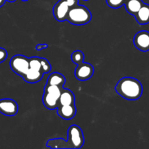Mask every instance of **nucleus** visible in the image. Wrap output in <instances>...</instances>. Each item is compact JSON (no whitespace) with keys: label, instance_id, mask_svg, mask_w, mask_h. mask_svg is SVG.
<instances>
[{"label":"nucleus","instance_id":"nucleus-1","mask_svg":"<svg viewBox=\"0 0 149 149\" xmlns=\"http://www.w3.org/2000/svg\"><path fill=\"white\" fill-rule=\"evenodd\" d=\"M84 143L83 131L76 125H73L68 128V140L62 138H53L47 142V146L53 149H79Z\"/></svg>","mask_w":149,"mask_h":149},{"label":"nucleus","instance_id":"nucleus-2","mask_svg":"<svg viewBox=\"0 0 149 149\" xmlns=\"http://www.w3.org/2000/svg\"><path fill=\"white\" fill-rule=\"evenodd\" d=\"M115 90L119 95L129 100H138L143 94L142 84L132 77L121 79L116 84Z\"/></svg>","mask_w":149,"mask_h":149},{"label":"nucleus","instance_id":"nucleus-3","mask_svg":"<svg viewBox=\"0 0 149 149\" xmlns=\"http://www.w3.org/2000/svg\"><path fill=\"white\" fill-rule=\"evenodd\" d=\"M92 20V14L89 9L85 6L77 4L70 7L67 15V21L76 26L87 24Z\"/></svg>","mask_w":149,"mask_h":149},{"label":"nucleus","instance_id":"nucleus-4","mask_svg":"<svg viewBox=\"0 0 149 149\" xmlns=\"http://www.w3.org/2000/svg\"><path fill=\"white\" fill-rule=\"evenodd\" d=\"M11 69L17 75L23 77L29 68V58L22 55H16L10 62Z\"/></svg>","mask_w":149,"mask_h":149},{"label":"nucleus","instance_id":"nucleus-5","mask_svg":"<svg viewBox=\"0 0 149 149\" xmlns=\"http://www.w3.org/2000/svg\"><path fill=\"white\" fill-rule=\"evenodd\" d=\"M74 74L79 81H87L94 74V67L92 64L83 62L77 65Z\"/></svg>","mask_w":149,"mask_h":149},{"label":"nucleus","instance_id":"nucleus-6","mask_svg":"<svg viewBox=\"0 0 149 149\" xmlns=\"http://www.w3.org/2000/svg\"><path fill=\"white\" fill-rule=\"evenodd\" d=\"M18 112V105L15 100L10 98L0 100V113L7 116H15Z\"/></svg>","mask_w":149,"mask_h":149},{"label":"nucleus","instance_id":"nucleus-7","mask_svg":"<svg viewBox=\"0 0 149 149\" xmlns=\"http://www.w3.org/2000/svg\"><path fill=\"white\" fill-rule=\"evenodd\" d=\"M135 47L142 52L149 51V32L141 31L135 34L133 39Z\"/></svg>","mask_w":149,"mask_h":149},{"label":"nucleus","instance_id":"nucleus-8","mask_svg":"<svg viewBox=\"0 0 149 149\" xmlns=\"http://www.w3.org/2000/svg\"><path fill=\"white\" fill-rule=\"evenodd\" d=\"M70 7L65 0H59L53 7V15L59 22L66 20Z\"/></svg>","mask_w":149,"mask_h":149},{"label":"nucleus","instance_id":"nucleus-9","mask_svg":"<svg viewBox=\"0 0 149 149\" xmlns=\"http://www.w3.org/2000/svg\"><path fill=\"white\" fill-rule=\"evenodd\" d=\"M58 114L60 117L65 120H69L73 119L77 113V108L74 105H65L58 107Z\"/></svg>","mask_w":149,"mask_h":149},{"label":"nucleus","instance_id":"nucleus-10","mask_svg":"<svg viewBox=\"0 0 149 149\" xmlns=\"http://www.w3.org/2000/svg\"><path fill=\"white\" fill-rule=\"evenodd\" d=\"M44 74H45L42 71L29 68L23 78L26 82L33 84V83H37L41 81L43 78Z\"/></svg>","mask_w":149,"mask_h":149},{"label":"nucleus","instance_id":"nucleus-11","mask_svg":"<svg viewBox=\"0 0 149 149\" xmlns=\"http://www.w3.org/2000/svg\"><path fill=\"white\" fill-rule=\"evenodd\" d=\"M42 102L44 106L49 110H55L59 106V98L47 92L44 91Z\"/></svg>","mask_w":149,"mask_h":149},{"label":"nucleus","instance_id":"nucleus-12","mask_svg":"<svg viewBox=\"0 0 149 149\" xmlns=\"http://www.w3.org/2000/svg\"><path fill=\"white\" fill-rule=\"evenodd\" d=\"M134 17L139 24L146 25L149 23V4L144 3Z\"/></svg>","mask_w":149,"mask_h":149},{"label":"nucleus","instance_id":"nucleus-13","mask_svg":"<svg viewBox=\"0 0 149 149\" xmlns=\"http://www.w3.org/2000/svg\"><path fill=\"white\" fill-rule=\"evenodd\" d=\"M75 104V95L68 89L63 88L59 97V106Z\"/></svg>","mask_w":149,"mask_h":149},{"label":"nucleus","instance_id":"nucleus-14","mask_svg":"<svg viewBox=\"0 0 149 149\" xmlns=\"http://www.w3.org/2000/svg\"><path fill=\"white\" fill-rule=\"evenodd\" d=\"M143 4V0H126L124 6L125 7L127 12L134 16Z\"/></svg>","mask_w":149,"mask_h":149},{"label":"nucleus","instance_id":"nucleus-15","mask_svg":"<svg viewBox=\"0 0 149 149\" xmlns=\"http://www.w3.org/2000/svg\"><path fill=\"white\" fill-rule=\"evenodd\" d=\"M65 83V78L63 74L58 72H53L49 76L47 81V84L56 85L60 87H63Z\"/></svg>","mask_w":149,"mask_h":149},{"label":"nucleus","instance_id":"nucleus-16","mask_svg":"<svg viewBox=\"0 0 149 149\" xmlns=\"http://www.w3.org/2000/svg\"><path fill=\"white\" fill-rule=\"evenodd\" d=\"M84 55L81 50H75L71 54V61L77 65L84 62Z\"/></svg>","mask_w":149,"mask_h":149},{"label":"nucleus","instance_id":"nucleus-17","mask_svg":"<svg viewBox=\"0 0 149 149\" xmlns=\"http://www.w3.org/2000/svg\"><path fill=\"white\" fill-rule=\"evenodd\" d=\"M29 68L42 71L40 58H38V57H32V58H29Z\"/></svg>","mask_w":149,"mask_h":149},{"label":"nucleus","instance_id":"nucleus-18","mask_svg":"<svg viewBox=\"0 0 149 149\" xmlns=\"http://www.w3.org/2000/svg\"><path fill=\"white\" fill-rule=\"evenodd\" d=\"M41 66H42V71L44 74H47L52 69V65L49 63V61L45 58H40Z\"/></svg>","mask_w":149,"mask_h":149},{"label":"nucleus","instance_id":"nucleus-19","mask_svg":"<svg viewBox=\"0 0 149 149\" xmlns=\"http://www.w3.org/2000/svg\"><path fill=\"white\" fill-rule=\"evenodd\" d=\"M126 0H106L108 6L113 9H117L125 4Z\"/></svg>","mask_w":149,"mask_h":149},{"label":"nucleus","instance_id":"nucleus-20","mask_svg":"<svg viewBox=\"0 0 149 149\" xmlns=\"http://www.w3.org/2000/svg\"><path fill=\"white\" fill-rule=\"evenodd\" d=\"M7 56H8V54H7V50L4 48L0 47V63L4 62L7 58Z\"/></svg>","mask_w":149,"mask_h":149},{"label":"nucleus","instance_id":"nucleus-21","mask_svg":"<svg viewBox=\"0 0 149 149\" xmlns=\"http://www.w3.org/2000/svg\"><path fill=\"white\" fill-rule=\"evenodd\" d=\"M69 7H72L79 4V0H65Z\"/></svg>","mask_w":149,"mask_h":149},{"label":"nucleus","instance_id":"nucleus-22","mask_svg":"<svg viewBox=\"0 0 149 149\" xmlns=\"http://www.w3.org/2000/svg\"><path fill=\"white\" fill-rule=\"evenodd\" d=\"M48 47V45L47 44H39L36 46V49L38 51L42 50L44 49H47Z\"/></svg>","mask_w":149,"mask_h":149},{"label":"nucleus","instance_id":"nucleus-23","mask_svg":"<svg viewBox=\"0 0 149 149\" xmlns=\"http://www.w3.org/2000/svg\"><path fill=\"white\" fill-rule=\"evenodd\" d=\"M5 1L6 0H0V7H1L3 5H4Z\"/></svg>","mask_w":149,"mask_h":149},{"label":"nucleus","instance_id":"nucleus-24","mask_svg":"<svg viewBox=\"0 0 149 149\" xmlns=\"http://www.w3.org/2000/svg\"><path fill=\"white\" fill-rule=\"evenodd\" d=\"M6 1H10V2H14V1H15L16 0H6Z\"/></svg>","mask_w":149,"mask_h":149},{"label":"nucleus","instance_id":"nucleus-25","mask_svg":"<svg viewBox=\"0 0 149 149\" xmlns=\"http://www.w3.org/2000/svg\"><path fill=\"white\" fill-rule=\"evenodd\" d=\"M21 1H29V0H21Z\"/></svg>","mask_w":149,"mask_h":149},{"label":"nucleus","instance_id":"nucleus-26","mask_svg":"<svg viewBox=\"0 0 149 149\" xmlns=\"http://www.w3.org/2000/svg\"><path fill=\"white\" fill-rule=\"evenodd\" d=\"M84 1H88V0H84Z\"/></svg>","mask_w":149,"mask_h":149}]
</instances>
